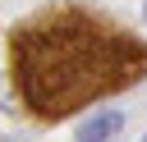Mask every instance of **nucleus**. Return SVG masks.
Returning <instances> with one entry per match:
<instances>
[{
  "mask_svg": "<svg viewBox=\"0 0 147 142\" xmlns=\"http://www.w3.org/2000/svg\"><path fill=\"white\" fill-rule=\"evenodd\" d=\"M9 64L23 105L51 124L96 96L133 87L147 73V46L87 9H46L14 27Z\"/></svg>",
  "mask_w": 147,
  "mask_h": 142,
  "instance_id": "nucleus-1",
  "label": "nucleus"
},
{
  "mask_svg": "<svg viewBox=\"0 0 147 142\" xmlns=\"http://www.w3.org/2000/svg\"><path fill=\"white\" fill-rule=\"evenodd\" d=\"M142 18H147V5H142Z\"/></svg>",
  "mask_w": 147,
  "mask_h": 142,
  "instance_id": "nucleus-3",
  "label": "nucleus"
},
{
  "mask_svg": "<svg viewBox=\"0 0 147 142\" xmlns=\"http://www.w3.org/2000/svg\"><path fill=\"white\" fill-rule=\"evenodd\" d=\"M142 142H147V137H142Z\"/></svg>",
  "mask_w": 147,
  "mask_h": 142,
  "instance_id": "nucleus-4",
  "label": "nucleus"
},
{
  "mask_svg": "<svg viewBox=\"0 0 147 142\" xmlns=\"http://www.w3.org/2000/svg\"><path fill=\"white\" fill-rule=\"evenodd\" d=\"M124 128V115L119 110H101V115H87L83 124H78V142H106V137H115Z\"/></svg>",
  "mask_w": 147,
  "mask_h": 142,
  "instance_id": "nucleus-2",
  "label": "nucleus"
}]
</instances>
